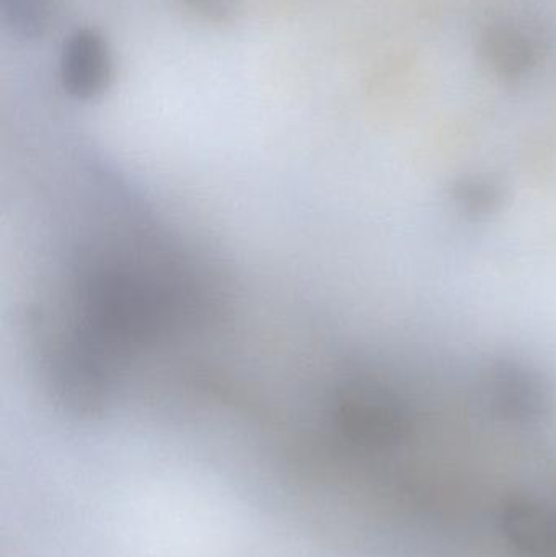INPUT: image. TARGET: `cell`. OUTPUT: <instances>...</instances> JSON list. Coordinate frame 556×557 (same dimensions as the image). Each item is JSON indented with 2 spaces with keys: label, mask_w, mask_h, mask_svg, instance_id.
I'll return each instance as SVG.
<instances>
[{
  "label": "cell",
  "mask_w": 556,
  "mask_h": 557,
  "mask_svg": "<svg viewBox=\"0 0 556 557\" xmlns=\"http://www.w3.org/2000/svg\"><path fill=\"white\" fill-rule=\"evenodd\" d=\"M2 12L13 35L38 38L54 22L55 0H2Z\"/></svg>",
  "instance_id": "cell-3"
},
{
  "label": "cell",
  "mask_w": 556,
  "mask_h": 557,
  "mask_svg": "<svg viewBox=\"0 0 556 557\" xmlns=\"http://www.w3.org/2000/svg\"><path fill=\"white\" fill-rule=\"evenodd\" d=\"M189 9L211 22H231L237 10V0H185Z\"/></svg>",
  "instance_id": "cell-4"
},
{
  "label": "cell",
  "mask_w": 556,
  "mask_h": 557,
  "mask_svg": "<svg viewBox=\"0 0 556 557\" xmlns=\"http://www.w3.org/2000/svg\"><path fill=\"white\" fill-rule=\"evenodd\" d=\"M113 59L107 39L94 28H81L69 36L61 58V82L75 100L100 98L110 88Z\"/></svg>",
  "instance_id": "cell-2"
},
{
  "label": "cell",
  "mask_w": 556,
  "mask_h": 557,
  "mask_svg": "<svg viewBox=\"0 0 556 557\" xmlns=\"http://www.w3.org/2000/svg\"><path fill=\"white\" fill-rule=\"evenodd\" d=\"M114 403H120V401H114ZM110 405H113V403H110ZM104 406H108V405H104ZM101 408H103V406H101ZM101 408H100V409H101ZM97 411H98V409H97ZM97 411H95V412H97ZM91 414H94V412H91ZM91 414H90V416H91ZM87 418H88V416H87ZM84 419H85V418H84Z\"/></svg>",
  "instance_id": "cell-6"
},
{
  "label": "cell",
  "mask_w": 556,
  "mask_h": 557,
  "mask_svg": "<svg viewBox=\"0 0 556 557\" xmlns=\"http://www.w3.org/2000/svg\"><path fill=\"white\" fill-rule=\"evenodd\" d=\"M547 45V23L531 0L495 3L480 28L483 55L503 77L528 75L544 59Z\"/></svg>",
  "instance_id": "cell-1"
},
{
  "label": "cell",
  "mask_w": 556,
  "mask_h": 557,
  "mask_svg": "<svg viewBox=\"0 0 556 557\" xmlns=\"http://www.w3.org/2000/svg\"><path fill=\"white\" fill-rule=\"evenodd\" d=\"M116 401H123V399H116ZM110 403H114V401H110ZM107 405H108V403H107ZM100 408H101V406H100ZM97 409H95V411H97ZM95 411H91V412H95ZM91 412H90V414H91ZM90 414H87V416H90ZM87 416H84V418H87Z\"/></svg>",
  "instance_id": "cell-5"
}]
</instances>
